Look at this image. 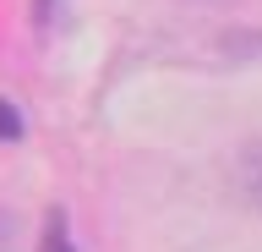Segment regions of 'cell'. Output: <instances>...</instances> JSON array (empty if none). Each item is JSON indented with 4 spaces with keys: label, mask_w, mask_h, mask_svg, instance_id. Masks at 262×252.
<instances>
[{
    "label": "cell",
    "mask_w": 262,
    "mask_h": 252,
    "mask_svg": "<svg viewBox=\"0 0 262 252\" xmlns=\"http://www.w3.org/2000/svg\"><path fill=\"white\" fill-rule=\"evenodd\" d=\"M38 252H77V241H71V225H66V214H49Z\"/></svg>",
    "instance_id": "obj_1"
},
{
    "label": "cell",
    "mask_w": 262,
    "mask_h": 252,
    "mask_svg": "<svg viewBox=\"0 0 262 252\" xmlns=\"http://www.w3.org/2000/svg\"><path fill=\"white\" fill-rule=\"evenodd\" d=\"M16 137H22V115L0 99V143H16Z\"/></svg>",
    "instance_id": "obj_2"
},
{
    "label": "cell",
    "mask_w": 262,
    "mask_h": 252,
    "mask_svg": "<svg viewBox=\"0 0 262 252\" xmlns=\"http://www.w3.org/2000/svg\"><path fill=\"white\" fill-rule=\"evenodd\" d=\"M49 6H55V0H33V11H38V22H49Z\"/></svg>",
    "instance_id": "obj_3"
}]
</instances>
